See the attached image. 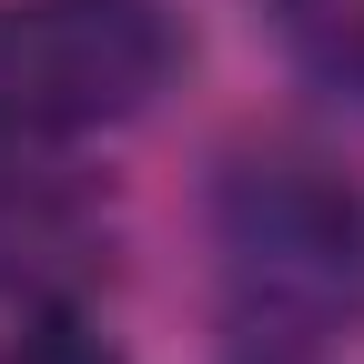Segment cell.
<instances>
[{"label": "cell", "mask_w": 364, "mask_h": 364, "mask_svg": "<svg viewBox=\"0 0 364 364\" xmlns=\"http://www.w3.org/2000/svg\"><path fill=\"white\" fill-rule=\"evenodd\" d=\"M182 71L172 0H0V152H81Z\"/></svg>", "instance_id": "7a4b0ae2"}, {"label": "cell", "mask_w": 364, "mask_h": 364, "mask_svg": "<svg viewBox=\"0 0 364 364\" xmlns=\"http://www.w3.org/2000/svg\"><path fill=\"white\" fill-rule=\"evenodd\" d=\"M213 273L253 344L324 354L364 334V182L294 142L233 152L213 182Z\"/></svg>", "instance_id": "6da1fadb"}, {"label": "cell", "mask_w": 364, "mask_h": 364, "mask_svg": "<svg viewBox=\"0 0 364 364\" xmlns=\"http://www.w3.org/2000/svg\"><path fill=\"white\" fill-rule=\"evenodd\" d=\"M112 253V203L81 152H0V304H81Z\"/></svg>", "instance_id": "3957f363"}, {"label": "cell", "mask_w": 364, "mask_h": 364, "mask_svg": "<svg viewBox=\"0 0 364 364\" xmlns=\"http://www.w3.org/2000/svg\"><path fill=\"white\" fill-rule=\"evenodd\" d=\"M0 364H132V354L91 324L81 304H41V314H21V324L0 334Z\"/></svg>", "instance_id": "5b68a950"}, {"label": "cell", "mask_w": 364, "mask_h": 364, "mask_svg": "<svg viewBox=\"0 0 364 364\" xmlns=\"http://www.w3.org/2000/svg\"><path fill=\"white\" fill-rule=\"evenodd\" d=\"M273 41L314 91L364 112V0H273Z\"/></svg>", "instance_id": "277c9868"}, {"label": "cell", "mask_w": 364, "mask_h": 364, "mask_svg": "<svg viewBox=\"0 0 364 364\" xmlns=\"http://www.w3.org/2000/svg\"><path fill=\"white\" fill-rule=\"evenodd\" d=\"M243 364H314V354H294V344H253Z\"/></svg>", "instance_id": "8992f818"}]
</instances>
